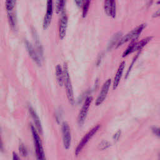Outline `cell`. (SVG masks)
<instances>
[{
    "label": "cell",
    "mask_w": 160,
    "mask_h": 160,
    "mask_svg": "<svg viewBox=\"0 0 160 160\" xmlns=\"http://www.w3.org/2000/svg\"><path fill=\"white\" fill-rule=\"evenodd\" d=\"M63 71H64V85L66 89V93L68 98V99L71 104L73 106L75 103V99L74 95L73 88L72 86V82L68 70V67L66 63H64L63 65Z\"/></svg>",
    "instance_id": "obj_1"
},
{
    "label": "cell",
    "mask_w": 160,
    "mask_h": 160,
    "mask_svg": "<svg viewBox=\"0 0 160 160\" xmlns=\"http://www.w3.org/2000/svg\"><path fill=\"white\" fill-rule=\"evenodd\" d=\"M31 134L33 138L34 143V149L36 155V158L38 159H45V154L44 151V149L42 147V144L38 134V131L36 128L31 124L30 126Z\"/></svg>",
    "instance_id": "obj_2"
},
{
    "label": "cell",
    "mask_w": 160,
    "mask_h": 160,
    "mask_svg": "<svg viewBox=\"0 0 160 160\" xmlns=\"http://www.w3.org/2000/svg\"><path fill=\"white\" fill-rule=\"evenodd\" d=\"M146 27L145 24H141L133 29L132 31L129 32L128 34H126L124 36L121 38L119 42H118L116 45V48H119V46H122L123 44L128 42V41H132L136 40V39L138 38V36L140 35V34L142 32L144 28Z\"/></svg>",
    "instance_id": "obj_3"
},
{
    "label": "cell",
    "mask_w": 160,
    "mask_h": 160,
    "mask_svg": "<svg viewBox=\"0 0 160 160\" xmlns=\"http://www.w3.org/2000/svg\"><path fill=\"white\" fill-rule=\"evenodd\" d=\"M152 39V37H147L146 38L142 39L140 41L136 42L135 41H131V44L128 47L126 51L123 52L122 57L126 56L127 55L134 52L135 51H139L142 49Z\"/></svg>",
    "instance_id": "obj_4"
},
{
    "label": "cell",
    "mask_w": 160,
    "mask_h": 160,
    "mask_svg": "<svg viewBox=\"0 0 160 160\" xmlns=\"http://www.w3.org/2000/svg\"><path fill=\"white\" fill-rule=\"evenodd\" d=\"M99 127H100L99 125H97V126H94L92 129H91L88 133H86L84 135V136L82 138V139L81 140L79 144L78 145V146L76 148V150H75V155L76 156H78L80 154V152H81V151L82 150V149L84 148L85 145L87 144V142L91 139V138L99 130Z\"/></svg>",
    "instance_id": "obj_5"
},
{
    "label": "cell",
    "mask_w": 160,
    "mask_h": 160,
    "mask_svg": "<svg viewBox=\"0 0 160 160\" xmlns=\"http://www.w3.org/2000/svg\"><path fill=\"white\" fill-rule=\"evenodd\" d=\"M92 98L91 96H88L86 98L80 110L79 116L78 118V122L79 125H82L86 118L89 108L90 107L91 103L92 102Z\"/></svg>",
    "instance_id": "obj_6"
},
{
    "label": "cell",
    "mask_w": 160,
    "mask_h": 160,
    "mask_svg": "<svg viewBox=\"0 0 160 160\" xmlns=\"http://www.w3.org/2000/svg\"><path fill=\"white\" fill-rule=\"evenodd\" d=\"M62 134L64 147L66 149H68L71 146V135L70 127L66 122H64L62 124Z\"/></svg>",
    "instance_id": "obj_7"
},
{
    "label": "cell",
    "mask_w": 160,
    "mask_h": 160,
    "mask_svg": "<svg viewBox=\"0 0 160 160\" xmlns=\"http://www.w3.org/2000/svg\"><path fill=\"white\" fill-rule=\"evenodd\" d=\"M111 79H108L102 85L101 91L98 96V98L96 99L95 101V104L96 106H99L101 105L104 101L105 100L107 94L108 93L109 89L110 88V86H111Z\"/></svg>",
    "instance_id": "obj_8"
},
{
    "label": "cell",
    "mask_w": 160,
    "mask_h": 160,
    "mask_svg": "<svg viewBox=\"0 0 160 160\" xmlns=\"http://www.w3.org/2000/svg\"><path fill=\"white\" fill-rule=\"evenodd\" d=\"M52 0L46 1V12L44 18L42 26L44 29H46L49 26L52 17Z\"/></svg>",
    "instance_id": "obj_9"
},
{
    "label": "cell",
    "mask_w": 160,
    "mask_h": 160,
    "mask_svg": "<svg viewBox=\"0 0 160 160\" xmlns=\"http://www.w3.org/2000/svg\"><path fill=\"white\" fill-rule=\"evenodd\" d=\"M68 16L66 13H63L59 20V37L60 39H63L66 36L68 27Z\"/></svg>",
    "instance_id": "obj_10"
},
{
    "label": "cell",
    "mask_w": 160,
    "mask_h": 160,
    "mask_svg": "<svg viewBox=\"0 0 160 160\" xmlns=\"http://www.w3.org/2000/svg\"><path fill=\"white\" fill-rule=\"evenodd\" d=\"M25 46L26 48V49L30 56V57L31 58V59L39 66L41 65V59L38 54V53L36 52L35 49L34 48V47L32 46L31 43L29 42L28 41H25Z\"/></svg>",
    "instance_id": "obj_11"
},
{
    "label": "cell",
    "mask_w": 160,
    "mask_h": 160,
    "mask_svg": "<svg viewBox=\"0 0 160 160\" xmlns=\"http://www.w3.org/2000/svg\"><path fill=\"white\" fill-rule=\"evenodd\" d=\"M124 67H125V62L122 61L118 67V69L117 70V72H116V75L114 78L113 84H112V89L114 90L116 89L119 85V81L121 80V78L122 77V73H123V71L124 69Z\"/></svg>",
    "instance_id": "obj_12"
},
{
    "label": "cell",
    "mask_w": 160,
    "mask_h": 160,
    "mask_svg": "<svg viewBox=\"0 0 160 160\" xmlns=\"http://www.w3.org/2000/svg\"><path fill=\"white\" fill-rule=\"evenodd\" d=\"M29 113L34 121V122L36 125V129L38 130V131L40 133V134H42V126H41V121L37 114V113L36 112V111H34V109L32 108V107H30L29 109Z\"/></svg>",
    "instance_id": "obj_13"
},
{
    "label": "cell",
    "mask_w": 160,
    "mask_h": 160,
    "mask_svg": "<svg viewBox=\"0 0 160 160\" xmlns=\"http://www.w3.org/2000/svg\"><path fill=\"white\" fill-rule=\"evenodd\" d=\"M56 78L58 84L62 86L64 84V71L63 68L61 67L60 64H57L55 68Z\"/></svg>",
    "instance_id": "obj_14"
},
{
    "label": "cell",
    "mask_w": 160,
    "mask_h": 160,
    "mask_svg": "<svg viewBox=\"0 0 160 160\" xmlns=\"http://www.w3.org/2000/svg\"><path fill=\"white\" fill-rule=\"evenodd\" d=\"M121 35V33H120V32H118L114 35V36L112 38L111 40L110 41V44H109V48L111 49L112 47H113L115 45V44L116 42H119V39H121L120 38Z\"/></svg>",
    "instance_id": "obj_15"
},
{
    "label": "cell",
    "mask_w": 160,
    "mask_h": 160,
    "mask_svg": "<svg viewBox=\"0 0 160 160\" xmlns=\"http://www.w3.org/2000/svg\"><path fill=\"white\" fill-rule=\"evenodd\" d=\"M64 0H56L55 10L57 14H59L62 11L64 7Z\"/></svg>",
    "instance_id": "obj_16"
},
{
    "label": "cell",
    "mask_w": 160,
    "mask_h": 160,
    "mask_svg": "<svg viewBox=\"0 0 160 160\" xmlns=\"http://www.w3.org/2000/svg\"><path fill=\"white\" fill-rule=\"evenodd\" d=\"M8 18L11 27L14 29L16 26V18L13 13L11 12V11H8Z\"/></svg>",
    "instance_id": "obj_17"
},
{
    "label": "cell",
    "mask_w": 160,
    "mask_h": 160,
    "mask_svg": "<svg viewBox=\"0 0 160 160\" xmlns=\"http://www.w3.org/2000/svg\"><path fill=\"white\" fill-rule=\"evenodd\" d=\"M16 0H6L5 6L8 11H11L16 5Z\"/></svg>",
    "instance_id": "obj_18"
},
{
    "label": "cell",
    "mask_w": 160,
    "mask_h": 160,
    "mask_svg": "<svg viewBox=\"0 0 160 160\" xmlns=\"http://www.w3.org/2000/svg\"><path fill=\"white\" fill-rule=\"evenodd\" d=\"M90 2H91V0H85L84 3H83V6H82V18H85L88 14V10H89V5H90Z\"/></svg>",
    "instance_id": "obj_19"
},
{
    "label": "cell",
    "mask_w": 160,
    "mask_h": 160,
    "mask_svg": "<svg viewBox=\"0 0 160 160\" xmlns=\"http://www.w3.org/2000/svg\"><path fill=\"white\" fill-rule=\"evenodd\" d=\"M110 7H111V17L115 18L116 13V0H110Z\"/></svg>",
    "instance_id": "obj_20"
},
{
    "label": "cell",
    "mask_w": 160,
    "mask_h": 160,
    "mask_svg": "<svg viewBox=\"0 0 160 160\" xmlns=\"http://www.w3.org/2000/svg\"><path fill=\"white\" fill-rule=\"evenodd\" d=\"M104 9L105 13L108 16H111V7H110V0H104Z\"/></svg>",
    "instance_id": "obj_21"
},
{
    "label": "cell",
    "mask_w": 160,
    "mask_h": 160,
    "mask_svg": "<svg viewBox=\"0 0 160 160\" xmlns=\"http://www.w3.org/2000/svg\"><path fill=\"white\" fill-rule=\"evenodd\" d=\"M19 153L21 156H26L28 155L27 149L26 148V147L24 146V145L23 144H20V146L19 147Z\"/></svg>",
    "instance_id": "obj_22"
},
{
    "label": "cell",
    "mask_w": 160,
    "mask_h": 160,
    "mask_svg": "<svg viewBox=\"0 0 160 160\" xmlns=\"http://www.w3.org/2000/svg\"><path fill=\"white\" fill-rule=\"evenodd\" d=\"M109 146H110V144L108 141H102L99 143V144L98 146V148L100 150H104V149H107Z\"/></svg>",
    "instance_id": "obj_23"
},
{
    "label": "cell",
    "mask_w": 160,
    "mask_h": 160,
    "mask_svg": "<svg viewBox=\"0 0 160 160\" xmlns=\"http://www.w3.org/2000/svg\"><path fill=\"white\" fill-rule=\"evenodd\" d=\"M152 132L157 136L160 138V128H152Z\"/></svg>",
    "instance_id": "obj_24"
},
{
    "label": "cell",
    "mask_w": 160,
    "mask_h": 160,
    "mask_svg": "<svg viewBox=\"0 0 160 160\" xmlns=\"http://www.w3.org/2000/svg\"><path fill=\"white\" fill-rule=\"evenodd\" d=\"M120 134H121V131H118L114 134V137H113L114 139L116 140V141H117V140L119 139V138L120 137Z\"/></svg>",
    "instance_id": "obj_25"
},
{
    "label": "cell",
    "mask_w": 160,
    "mask_h": 160,
    "mask_svg": "<svg viewBox=\"0 0 160 160\" xmlns=\"http://www.w3.org/2000/svg\"><path fill=\"white\" fill-rule=\"evenodd\" d=\"M74 1L76 2V4L77 5V6H78V7H81L83 2V0H74Z\"/></svg>",
    "instance_id": "obj_26"
},
{
    "label": "cell",
    "mask_w": 160,
    "mask_h": 160,
    "mask_svg": "<svg viewBox=\"0 0 160 160\" xmlns=\"http://www.w3.org/2000/svg\"><path fill=\"white\" fill-rule=\"evenodd\" d=\"M159 16H160V9L156 11L152 15V18H158V17H159Z\"/></svg>",
    "instance_id": "obj_27"
},
{
    "label": "cell",
    "mask_w": 160,
    "mask_h": 160,
    "mask_svg": "<svg viewBox=\"0 0 160 160\" xmlns=\"http://www.w3.org/2000/svg\"><path fill=\"white\" fill-rule=\"evenodd\" d=\"M12 159L16 160V159H19L20 158L19 157V156H18L16 152H14L12 153Z\"/></svg>",
    "instance_id": "obj_28"
},
{
    "label": "cell",
    "mask_w": 160,
    "mask_h": 160,
    "mask_svg": "<svg viewBox=\"0 0 160 160\" xmlns=\"http://www.w3.org/2000/svg\"><path fill=\"white\" fill-rule=\"evenodd\" d=\"M0 149H3V144H2V141H1V139L0 138Z\"/></svg>",
    "instance_id": "obj_29"
},
{
    "label": "cell",
    "mask_w": 160,
    "mask_h": 160,
    "mask_svg": "<svg viewBox=\"0 0 160 160\" xmlns=\"http://www.w3.org/2000/svg\"><path fill=\"white\" fill-rule=\"evenodd\" d=\"M157 4H160V0H158V1H157Z\"/></svg>",
    "instance_id": "obj_30"
}]
</instances>
